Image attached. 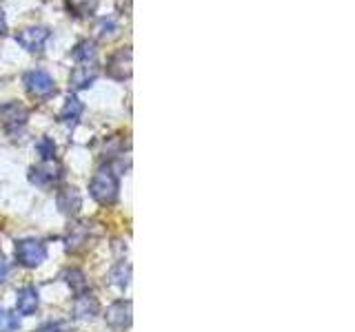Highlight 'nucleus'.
<instances>
[{
    "label": "nucleus",
    "instance_id": "obj_4",
    "mask_svg": "<svg viewBox=\"0 0 355 332\" xmlns=\"http://www.w3.org/2000/svg\"><path fill=\"white\" fill-rule=\"evenodd\" d=\"M49 36H51V31L47 27H27L20 33H16V42L20 47H25L27 51H42Z\"/></svg>",
    "mask_w": 355,
    "mask_h": 332
},
{
    "label": "nucleus",
    "instance_id": "obj_16",
    "mask_svg": "<svg viewBox=\"0 0 355 332\" xmlns=\"http://www.w3.org/2000/svg\"><path fill=\"white\" fill-rule=\"evenodd\" d=\"M87 230H89V224H78L71 230V235L67 237V248H69V250H78V248H80L83 243L87 241Z\"/></svg>",
    "mask_w": 355,
    "mask_h": 332
},
{
    "label": "nucleus",
    "instance_id": "obj_14",
    "mask_svg": "<svg viewBox=\"0 0 355 332\" xmlns=\"http://www.w3.org/2000/svg\"><path fill=\"white\" fill-rule=\"evenodd\" d=\"M83 102L78 98H73V95H69L67 98V104H64V109L60 111V120L62 122H76L78 118L83 116Z\"/></svg>",
    "mask_w": 355,
    "mask_h": 332
},
{
    "label": "nucleus",
    "instance_id": "obj_8",
    "mask_svg": "<svg viewBox=\"0 0 355 332\" xmlns=\"http://www.w3.org/2000/svg\"><path fill=\"white\" fill-rule=\"evenodd\" d=\"M98 73L100 71H98L96 64H80V66H76V69L71 71V77H69V86L73 89V91L87 89L98 77Z\"/></svg>",
    "mask_w": 355,
    "mask_h": 332
},
{
    "label": "nucleus",
    "instance_id": "obj_22",
    "mask_svg": "<svg viewBox=\"0 0 355 332\" xmlns=\"http://www.w3.org/2000/svg\"><path fill=\"white\" fill-rule=\"evenodd\" d=\"M36 332H62V330H60L58 324H44V326H40Z\"/></svg>",
    "mask_w": 355,
    "mask_h": 332
},
{
    "label": "nucleus",
    "instance_id": "obj_11",
    "mask_svg": "<svg viewBox=\"0 0 355 332\" xmlns=\"http://www.w3.org/2000/svg\"><path fill=\"white\" fill-rule=\"evenodd\" d=\"M83 206V197L76 188H62L58 193V208L67 215H76Z\"/></svg>",
    "mask_w": 355,
    "mask_h": 332
},
{
    "label": "nucleus",
    "instance_id": "obj_7",
    "mask_svg": "<svg viewBox=\"0 0 355 332\" xmlns=\"http://www.w3.org/2000/svg\"><path fill=\"white\" fill-rule=\"evenodd\" d=\"M60 177H62V169H60V164H55L53 160L44 162L38 169H31V182L38 186H49L53 182H58Z\"/></svg>",
    "mask_w": 355,
    "mask_h": 332
},
{
    "label": "nucleus",
    "instance_id": "obj_23",
    "mask_svg": "<svg viewBox=\"0 0 355 332\" xmlns=\"http://www.w3.org/2000/svg\"><path fill=\"white\" fill-rule=\"evenodd\" d=\"M7 275H9V266L5 261H0V284L7 279Z\"/></svg>",
    "mask_w": 355,
    "mask_h": 332
},
{
    "label": "nucleus",
    "instance_id": "obj_10",
    "mask_svg": "<svg viewBox=\"0 0 355 332\" xmlns=\"http://www.w3.org/2000/svg\"><path fill=\"white\" fill-rule=\"evenodd\" d=\"M107 321L116 328H125L131 324V302H116L107 310Z\"/></svg>",
    "mask_w": 355,
    "mask_h": 332
},
{
    "label": "nucleus",
    "instance_id": "obj_6",
    "mask_svg": "<svg viewBox=\"0 0 355 332\" xmlns=\"http://www.w3.org/2000/svg\"><path fill=\"white\" fill-rule=\"evenodd\" d=\"M107 73L116 80H125V77L131 75V51L129 49H120L118 53H114L109 58L107 64Z\"/></svg>",
    "mask_w": 355,
    "mask_h": 332
},
{
    "label": "nucleus",
    "instance_id": "obj_24",
    "mask_svg": "<svg viewBox=\"0 0 355 332\" xmlns=\"http://www.w3.org/2000/svg\"><path fill=\"white\" fill-rule=\"evenodd\" d=\"M5 29H7V20H5V11L0 9V36L5 33Z\"/></svg>",
    "mask_w": 355,
    "mask_h": 332
},
{
    "label": "nucleus",
    "instance_id": "obj_9",
    "mask_svg": "<svg viewBox=\"0 0 355 332\" xmlns=\"http://www.w3.org/2000/svg\"><path fill=\"white\" fill-rule=\"evenodd\" d=\"M40 304V299H38V290L36 288H31V286H25V288H20L18 290V297H16V310L20 315H33L36 313V308Z\"/></svg>",
    "mask_w": 355,
    "mask_h": 332
},
{
    "label": "nucleus",
    "instance_id": "obj_3",
    "mask_svg": "<svg viewBox=\"0 0 355 332\" xmlns=\"http://www.w3.org/2000/svg\"><path fill=\"white\" fill-rule=\"evenodd\" d=\"M25 86H27V91L33 98H49L55 91L51 75L47 71H42V69L25 73Z\"/></svg>",
    "mask_w": 355,
    "mask_h": 332
},
{
    "label": "nucleus",
    "instance_id": "obj_1",
    "mask_svg": "<svg viewBox=\"0 0 355 332\" xmlns=\"http://www.w3.org/2000/svg\"><path fill=\"white\" fill-rule=\"evenodd\" d=\"M118 191H120L118 173H114L111 169H100L92 177V184H89V193H92V197L98 204H114Z\"/></svg>",
    "mask_w": 355,
    "mask_h": 332
},
{
    "label": "nucleus",
    "instance_id": "obj_2",
    "mask_svg": "<svg viewBox=\"0 0 355 332\" xmlns=\"http://www.w3.org/2000/svg\"><path fill=\"white\" fill-rule=\"evenodd\" d=\"M16 259L25 268H36V266H40L47 259V248H44V243L36 239H22L16 243Z\"/></svg>",
    "mask_w": 355,
    "mask_h": 332
},
{
    "label": "nucleus",
    "instance_id": "obj_21",
    "mask_svg": "<svg viewBox=\"0 0 355 332\" xmlns=\"http://www.w3.org/2000/svg\"><path fill=\"white\" fill-rule=\"evenodd\" d=\"M67 282H69V286L73 288L76 293L87 290V279H85V275L80 270H69V273H67Z\"/></svg>",
    "mask_w": 355,
    "mask_h": 332
},
{
    "label": "nucleus",
    "instance_id": "obj_19",
    "mask_svg": "<svg viewBox=\"0 0 355 332\" xmlns=\"http://www.w3.org/2000/svg\"><path fill=\"white\" fill-rule=\"evenodd\" d=\"M116 36H118V25L111 18L103 20L98 25V38L100 40H111V38H116Z\"/></svg>",
    "mask_w": 355,
    "mask_h": 332
},
{
    "label": "nucleus",
    "instance_id": "obj_17",
    "mask_svg": "<svg viewBox=\"0 0 355 332\" xmlns=\"http://www.w3.org/2000/svg\"><path fill=\"white\" fill-rule=\"evenodd\" d=\"M129 277H131V266L129 264H118L114 273H111V279H114L116 286L125 288L129 284Z\"/></svg>",
    "mask_w": 355,
    "mask_h": 332
},
{
    "label": "nucleus",
    "instance_id": "obj_5",
    "mask_svg": "<svg viewBox=\"0 0 355 332\" xmlns=\"http://www.w3.org/2000/svg\"><path fill=\"white\" fill-rule=\"evenodd\" d=\"M27 118H29V111L18 102H7L0 107V124H3L9 133L16 131L18 127H25Z\"/></svg>",
    "mask_w": 355,
    "mask_h": 332
},
{
    "label": "nucleus",
    "instance_id": "obj_12",
    "mask_svg": "<svg viewBox=\"0 0 355 332\" xmlns=\"http://www.w3.org/2000/svg\"><path fill=\"white\" fill-rule=\"evenodd\" d=\"M73 315L78 319H92L98 315V299L94 295H78L73 302Z\"/></svg>",
    "mask_w": 355,
    "mask_h": 332
},
{
    "label": "nucleus",
    "instance_id": "obj_15",
    "mask_svg": "<svg viewBox=\"0 0 355 332\" xmlns=\"http://www.w3.org/2000/svg\"><path fill=\"white\" fill-rule=\"evenodd\" d=\"M71 55L78 60V62H83V64H89V60H96V47H94V42H89V40H83V42H78L76 44V49L71 51Z\"/></svg>",
    "mask_w": 355,
    "mask_h": 332
},
{
    "label": "nucleus",
    "instance_id": "obj_20",
    "mask_svg": "<svg viewBox=\"0 0 355 332\" xmlns=\"http://www.w3.org/2000/svg\"><path fill=\"white\" fill-rule=\"evenodd\" d=\"M20 326L16 315H11L9 310H0V332H14Z\"/></svg>",
    "mask_w": 355,
    "mask_h": 332
},
{
    "label": "nucleus",
    "instance_id": "obj_13",
    "mask_svg": "<svg viewBox=\"0 0 355 332\" xmlns=\"http://www.w3.org/2000/svg\"><path fill=\"white\" fill-rule=\"evenodd\" d=\"M100 0H67V9L71 11L76 18H87L98 9Z\"/></svg>",
    "mask_w": 355,
    "mask_h": 332
},
{
    "label": "nucleus",
    "instance_id": "obj_18",
    "mask_svg": "<svg viewBox=\"0 0 355 332\" xmlns=\"http://www.w3.org/2000/svg\"><path fill=\"white\" fill-rule=\"evenodd\" d=\"M36 153L40 155V158H42L44 162L53 160V155H55V144H53V140H49V138L38 140V144H36Z\"/></svg>",
    "mask_w": 355,
    "mask_h": 332
}]
</instances>
